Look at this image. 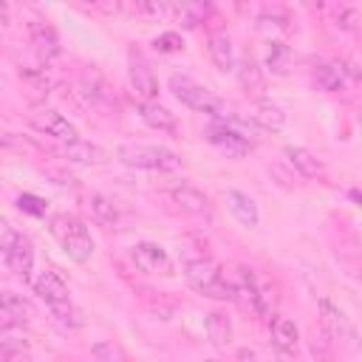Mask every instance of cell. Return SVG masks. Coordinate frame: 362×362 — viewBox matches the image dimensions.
<instances>
[{"label":"cell","instance_id":"6da1fadb","mask_svg":"<svg viewBox=\"0 0 362 362\" xmlns=\"http://www.w3.org/2000/svg\"><path fill=\"white\" fill-rule=\"evenodd\" d=\"M34 294L51 308L54 320L62 322V325H82L79 320V311L71 305V297H68V283L62 280V274L57 269H42L40 277L34 280Z\"/></svg>","mask_w":362,"mask_h":362},{"label":"cell","instance_id":"7a4b0ae2","mask_svg":"<svg viewBox=\"0 0 362 362\" xmlns=\"http://www.w3.org/2000/svg\"><path fill=\"white\" fill-rule=\"evenodd\" d=\"M170 90H173V96H175L181 105H187V107H192V110H198V113H209V116H215V119H221V122L229 119L226 102H223L221 96H215L212 90H206L201 82H195V79H189V76H184V74H173V76H170Z\"/></svg>","mask_w":362,"mask_h":362},{"label":"cell","instance_id":"3957f363","mask_svg":"<svg viewBox=\"0 0 362 362\" xmlns=\"http://www.w3.org/2000/svg\"><path fill=\"white\" fill-rule=\"evenodd\" d=\"M51 235L65 249V255L76 263H85L93 255V238L88 232V226L71 212H57L51 218Z\"/></svg>","mask_w":362,"mask_h":362},{"label":"cell","instance_id":"277c9868","mask_svg":"<svg viewBox=\"0 0 362 362\" xmlns=\"http://www.w3.org/2000/svg\"><path fill=\"white\" fill-rule=\"evenodd\" d=\"M184 277L204 297H212V300H235V283H229L209 257L184 263Z\"/></svg>","mask_w":362,"mask_h":362},{"label":"cell","instance_id":"5b68a950","mask_svg":"<svg viewBox=\"0 0 362 362\" xmlns=\"http://www.w3.org/2000/svg\"><path fill=\"white\" fill-rule=\"evenodd\" d=\"M119 158L127 167L139 170H158V173H178L184 170V158L167 147H153V144H122Z\"/></svg>","mask_w":362,"mask_h":362},{"label":"cell","instance_id":"8992f818","mask_svg":"<svg viewBox=\"0 0 362 362\" xmlns=\"http://www.w3.org/2000/svg\"><path fill=\"white\" fill-rule=\"evenodd\" d=\"M0 249H3V260L8 266V272L20 280H31V266H34V246L28 240V235L17 232L14 226L3 223L0 226Z\"/></svg>","mask_w":362,"mask_h":362},{"label":"cell","instance_id":"52a82bcc","mask_svg":"<svg viewBox=\"0 0 362 362\" xmlns=\"http://www.w3.org/2000/svg\"><path fill=\"white\" fill-rule=\"evenodd\" d=\"M317 314H320V325L325 328V334L339 342V345H348V348H359L356 342V331L351 325V320L342 314V308H337L328 297H320L317 300Z\"/></svg>","mask_w":362,"mask_h":362},{"label":"cell","instance_id":"ba28073f","mask_svg":"<svg viewBox=\"0 0 362 362\" xmlns=\"http://www.w3.org/2000/svg\"><path fill=\"white\" fill-rule=\"evenodd\" d=\"M28 119H31V124H34L40 133H45V136H51V139H57V141H62V144H68V141H76V139H79L76 127H74L62 113H57L54 107L37 105V107L28 113Z\"/></svg>","mask_w":362,"mask_h":362},{"label":"cell","instance_id":"9c48e42d","mask_svg":"<svg viewBox=\"0 0 362 362\" xmlns=\"http://www.w3.org/2000/svg\"><path fill=\"white\" fill-rule=\"evenodd\" d=\"M206 139H209L212 147H218V150L226 153L229 158H243V156H249L252 147H255V144L249 141V136H246L243 130H238L232 122L212 124V127L206 130Z\"/></svg>","mask_w":362,"mask_h":362},{"label":"cell","instance_id":"30bf717a","mask_svg":"<svg viewBox=\"0 0 362 362\" xmlns=\"http://www.w3.org/2000/svg\"><path fill=\"white\" fill-rule=\"evenodd\" d=\"M130 257L136 263L139 272H147V274H173V260L170 255L158 246V243H150V240H141L130 249Z\"/></svg>","mask_w":362,"mask_h":362},{"label":"cell","instance_id":"8fae6325","mask_svg":"<svg viewBox=\"0 0 362 362\" xmlns=\"http://www.w3.org/2000/svg\"><path fill=\"white\" fill-rule=\"evenodd\" d=\"M130 85H133V90H136V96L141 99V102H156V96H158V82H156V76H153V68L136 54V57H130Z\"/></svg>","mask_w":362,"mask_h":362},{"label":"cell","instance_id":"7c38bea8","mask_svg":"<svg viewBox=\"0 0 362 362\" xmlns=\"http://www.w3.org/2000/svg\"><path fill=\"white\" fill-rule=\"evenodd\" d=\"M0 314H3V325H23V322H31L34 320V305L23 297V294H14V291H3V300H0Z\"/></svg>","mask_w":362,"mask_h":362},{"label":"cell","instance_id":"4fadbf2b","mask_svg":"<svg viewBox=\"0 0 362 362\" xmlns=\"http://www.w3.org/2000/svg\"><path fill=\"white\" fill-rule=\"evenodd\" d=\"M28 40H31V45H34V51H37V57H40L42 62H48V59H54V57L59 54L57 31H54L51 25L40 23V20L28 23Z\"/></svg>","mask_w":362,"mask_h":362},{"label":"cell","instance_id":"5bb4252c","mask_svg":"<svg viewBox=\"0 0 362 362\" xmlns=\"http://www.w3.org/2000/svg\"><path fill=\"white\" fill-rule=\"evenodd\" d=\"M226 209L232 212V218H235L240 226L255 229V226L260 223L257 204H255V201H252L246 192H240V189H229V192H226Z\"/></svg>","mask_w":362,"mask_h":362},{"label":"cell","instance_id":"9a60e30c","mask_svg":"<svg viewBox=\"0 0 362 362\" xmlns=\"http://www.w3.org/2000/svg\"><path fill=\"white\" fill-rule=\"evenodd\" d=\"M139 116L144 124H150L153 130H161V133H175L178 130V122H175V113H170L164 105L158 102H139L136 105Z\"/></svg>","mask_w":362,"mask_h":362},{"label":"cell","instance_id":"2e32d148","mask_svg":"<svg viewBox=\"0 0 362 362\" xmlns=\"http://www.w3.org/2000/svg\"><path fill=\"white\" fill-rule=\"evenodd\" d=\"M170 195H173L175 206H178L184 215H204V212H209V198H206L201 189H195V187L181 184V187H173Z\"/></svg>","mask_w":362,"mask_h":362},{"label":"cell","instance_id":"e0dca14e","mask_svg":"<svg viewBox=\"0 0 362 362\" xmlns=\"http://www.w3.org/2000/svg\"><path fill=\"white\" fill-rule=\"evenodd\" d=\"M286 158H288V164L303 175V178H320L322 175V161L311 153V150H305V147H294V144H288L286 150Z\"/></svg>","mask_w":362,"mask_h":362},{"label":"cell","instance_id":"ac0fdd59","mask_svg":"<svg viewBox=\"0 0 362 362\" xmlns=\"http://www.w3.org/2000/svg\"><path fill=\"white\" fill-rule=\"evenodd\" d=\"M62 156H65L68 161H74V164H102V161L107 158V153H105L99 144L82 141V139L62 144Z\"/></svg>","mask_w":362,"mask_h":362},{"label":"cell","instance_id":"d6986e66","mask_svg":"<svg viewBox=\"0 0 362 362\" xmlns=\"http://www.w3.org/2000/svg\"><path fill=\"white\" fill-rule=\"evenodd\" d=\"M272 342L277 345V351L283 354H297L300 345V331L288 317H274L272 320Z\"/></svg>","mask_w":362,"mask_h":362},{"label":"cell","instance_id":"ffe728a7","mask_svg":"<svg viewBox=\"0 0 362 362\" xmlns=\"http://www.w3.org/2000/svg\"><path fill=\"white\" fill-rule=\"evenodd\" d=\"M311 79L325 93H337V90L345 88V71L339 65H331V62H317L311 68Z\"/></svg>","mask_w":362,"mask_h":362},{"label":"cell","instance_id":"44dd1931","mask_svg":"<svg viewBox=\"0 0 362 362\" xmlns=\"http://www.w3.org/2000/svg\"><path fill=\"white\" fill-rule=\"evenodd\" d=\"M79 90H82V96H85L90 105H113V102H116L110 85H107L102 76H96V74H82V76H79Z\"/></svg>","mask_w":362,"mask_h":362},{"label":"cell","instance_id":"7402d4cb","mask_svg":"<svg viewBox=\"0 0 362 362\" xmlns=\"http://www.w3.org/2000/svg\"><path fill=\"white\" fill-rule=\"evenodd\" d=\"M249 119H252L255 124L266 127V130H280V127L286 124V110H283L280 105L269 102V99H260V102L252 107Z\"/></svg>","mask_w":362,"mask_h":362},{"label":"cell","instance_id":"603a6c76","mask_svg":"<svg viewBox=\"0 0 362 362\" xmlns=\"http://www.w3.org/2000/svg\"><path fill=\"white\" fill-rule=\"evenodd\" d=\"M209 57L221 71H235V48L226 31H215L209 37Z\"/></svg>","mask_w":362,"mask_h":362},{"label":"cell","instance_id":"cb8c5ba5","mask_svg":"<svg viewBox=\"0 0 362 362\" xmlns=\"http://www.w3.org/2000/svg\"><path fill=\"white\" fill-rule=\"evenodd\" d=\"M291 62H294L291 48L283 40H272L269 48H266V68L272 74H277V76H286L291 71Z\"/></svg>","mask_w":362,"mask_h":362},{"label":"cell","instance_id":"d4e9b609","mask_svg":"<svg viewBox=\"0 0 362 362\" xmlns=\"http://www.w3.org/2000/svg\"><path fill=\"white\" fill-rule=\"evenodd\" d=\"M88 209H90V215H93L99 223L113 226V223L119 221V206H116L107 195H102V192H90V195H88Z\"/></svg>","mask_w":362,"mask_h":362},{"label":"cell","instance_id":"484cf974","mask_svg":"<svg viewBox=\"0 0 362 362\" xmlns=\"http://www.w3.org/2000/svg\"><path fill=\"white\" fill-rule=\"evenodd\" d=\"M204 328H206V337H209L212 345H223L232 337V322H229V317L223 311H209Z\"/></svg>","mask_w":362,"mask_h":362},{"label":"cell","instance_id":"4316f807","mask_svg":"<svg viewBox=\"0 0 362 362\" xmlns=\"http://www.w3.org/2000/svg\"><path fill=\"white\" fill-rule=\"evenodd\" d=\"M206 11H209V6H204V3H178V6H173V17L184 28H195L206 17Z\"/></svg>","mask_w":362,"mask_h":362},{"label":"cell","instance_id":"83f0119b","mask_svg":"<svg viewBox=\"0 0 362 362\" xmlns=\"http://www.w3.org/2000/svg\"><path fill=\"white\" fill-rule=\"evenodd\" d=\"M238 79H240V85L243 88H260L263 85V76H260V68H257V62L252 59V57H243L240 62H238Z\"/></svg>","mask_w":362,"mask_h":362},{"label":"cell","instance_id":"f1b7e54d","mask_svg":"<svg viewBox=\"0 0 362 362\" xmlns=\"http://www.w3.org/2000/svg\"><path fill=\"white\" fill-rule=\"evenodd\" d=\"M274 305H277V297H274V288L272 286H257V297H255V311L260 317H266L272 322V314H274Z\"/></svg>","mask_w":362,"mask_h":362},{"label":"cell","instance_id":"f546056e","mask_svg":"<svg viewBox=\"0 0 362 362\" xmlns=\"http://www.w3.org/2000/svg\"><path fill=\"white\" fill-rule=\"evenodd\" d=\"M311 354L317 362H334V339L322 334H311Z\"/></svg>","mask_w":362,"mask_h":362},{"label":"cell","instance_id":"4dcf8cb0","mask_svg":"<svg viewBox=\"0 0 362 362\" xmlns=\"http://www.w3.org/2000/svg\"><path fill=\"white\" fill-rule=\"evenodd\" d=\"M136 11H139V14H144V17H150V20L173 17V6H167V3H156V0H150V3H139V6H136Z\"/></svg>","mask_w":362,"mask_h":362},{"label":"cell","instance_id":"1f68e13d","mask_svg":"<svg viewBox=\"0 0 362 362\" xmlns=\"http://www.w3.org/2000/svg\"><path fill=\"white\" fill-rule=\"evenodd\" d=\"M153 48L161 51V54H173V51H181L184 42H181V37H178L175 31H164V34H158V37L153 40Z\"/></svg>","mask_w":362,"mask_h":362},{"label":"cell","instance_id":"d6a6232c","mask_svg":"<svg viewBox=\"0 0 362 362\" xmlns=\"http://www.w3.org/2000/svg\"><path fill=\"white\" fill-rule=\"evenodd\" d=\"M17 209H23V212H28V215H45V209H48V204L42 201V198H37V195H31V192H23L20 198H17Z\"/></svg>","mask_w":362,"mask_h":362},{"label":"cell","instance_id":"836d02e7","mask_svg":"<svg viewBox=\"0 0 362 362\" xmlns=\"http://www.w3.org/2000/svg\"><path fill=\"white\" fill-rule=\"evenodd\" d=\"M93 356H96V362H124L122 351L113 342H96L93 345Z\"/></svg>","mask_w":362,"mask_h":362},{"label":"cell","instance_id":"e575fe53","mask_svg":"<svg viewBox=\"0 0 362 362\" xmlns=\"http://www.w3.org/2000/svg\"><path fill=\"white\" fill-rule=\"evenodd\" d=\"M257 28L260 31H288V20L283 14H260L257 17Z\"/></svg>","mask_w":362,"mask_h":362},{"label":"cell","instance_id":"d590c367","mask_svg":"<svg viewBox=\"0 0 362 362\" xmlns=\"http://www.w3.org/2000/svg\"><path fill=\"white\" fill-rule=\"evenodd\" d=\"M3 362H31V359H28V354H6Z\"/></svg>","mask_w":362,"mask_h":362},{"label":"cell","instance_id":"8d00e7d4","mask_svg":"<svg viewBox=\"0 0 362 362\" xmlns=\"http://www.w3.org/2000/svg\"><path fill=\"white\" fill-rule=\"evenodd\" d=\"M348 195H351V201H354L356 206H362V189H359V187H354V189H351Z\"/></svg>","mask_w":362,"mask_h":362},{"label":"cell","instance_id":"74e56055","mask_svg":"<svg viewBox=\"0 0 362 362\" xmlns=\"http://www.w3.org/2000/svg\"><path fill=\"white\" fill-rule=\"evenodd\" d=\"M277 362H288V359H283V356H280V359H277Z\"/></svg>","mask_w":362,"mask_h":362},{"label":"cell","instance_id":"f35d334b","mask_svg":"<svg viewBox=\"0 0 362 362\" xmlns=\"http://www.w3.org/2000/svg\"><path fill=\"white\" fill-rule=\"evenodd\" d=\"M206 362H218V359H206Z\"/></svg>","mask_w":362,"mask_h":362}]
</instances>
